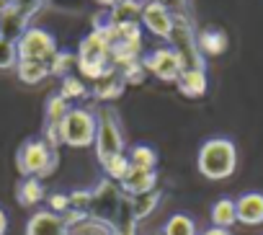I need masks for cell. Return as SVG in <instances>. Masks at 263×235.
Returning <instances> with one entry per match:
<instances>
[{
  "label": "cell",
  "instance_id": "obj_26",
  "mask_svg": "<svg viewBox=\"0 0 263 235\" xmlns=\"http://www.w3.org/2000/svg\"><path fill=\"white\" fill-rule=\"evenodd\" d=\"M75 62H78V57L72 55V52H57L47 65H49V75H60V78H65V75H70V70L75 67Z\"/></svg>",
  "mask_w": 263,
  "mask_h": 235
},
{
  "label": "cell",
  "instance_id": "obj_6",
  "mask_svg": "<svg viewBox=\"0 0 263 235\" xmlns=\"http://www.w3.org/2000/svg\"><path fill=\"white\" fill-rule=\"evenodd\" d=\"M60 137L67 148H90L96 142V111L70 109L60 122Z\"/></svg>",
  "mask_w": 263,
  "mask_h": 235
},
{
  "label": "cell",
  "instance_id": "obj_4",
  "mask_svg": "<svg viewBox=\"0 0 263 235\" xmlns=\"http://www.w3.org/2000/svg\"><path fill=\"white\" fill-rule=\"evenodd\" d=\"M57 163H60L57 150H52L44 140L24 142L16 155V168L24 178H47L49 173H54Z\"/></svg>",
  "mask_w": 263,
  "mask_h": 235
},
{
  "label": "cell",
  "instance_id": "obj_2",
  "mask_svg": "<svg viewBox=\"0 0 263 235\" xmlns=\"http://www.w3.org/2000/svg\"><path fill=\"white\" fill-rule=\"evenodd\" d=\"M196 168L209 181H224L237 168V148L227 137H212L199 148Z\"/></svg>",
  "mask_w": 263,
  "mask_h": 235
},
{
  "label": "cell",
  "instance_id": "obj_10",
  "mask_svg": "<svg viewBox=\"0 0 263 235\" xmlns=\"http://www.w3.org/2000/svg\"><path fill=\"white\" fill-rule=\"evenodd\" d=\"M173 21H176V13H171V8L163 3V0H150V3H145V8H142V26L153 37L168 42V37L173 31Z\"/></svg>",
  "mask_w": 263,
  "mask_h": 235
},
{
  "label": "cell",
  "instance_id": "obj_20",
  "mask_svg": "<svg viewBox=\"0 0 263 235\" xmlns=\"http://www.w3.org/2000/svg\"><path fill=\"white\" fill-rule=\"evenodd\" d=\"M160 199H163V194L155 189V191H150V194H142V196H129V207H132V220L135 222H140V220H145V217H150L155 209H158V204H160Z\"/></svg>",
  "mask_w": 263,
  "mask_h": 235
},
{
  "label": "cell",
  "instance_id": "obj_5",
  "mask_svg": "<svg viewBox=\"0 0 263 235\" xmlns=\"http://www.w3.org/2000/svg\"><path fill=\"white\" fill-rule=\"evenodd\" d=\"M124 202H126V194L121 191V186L111 178H103L98 181L96 189H90V220H98V222H106V225H114L119 222L121 217V209H124Z\"/></svg>",
  "mask_w": 263,
  "mask_h": 235
},
{
  "label": "cell",
  "instance_id": "obj_15",
  "mask_svg": "<svg viewBox=\"0 0 263 235\" xmlns=\"http://www.w3.org/2000/svg\"><path fill=\"white\" fill-rule=\"evenodd\" d=\"M181 96L186 98H201L206 93V70H183L176 80Z\"/></svg>",
  "mask_w": 263,
  "mask_h": 235
},
{
  "label": "cell",
  "instance_id": "obj_16",
  "mask_svg": "<svg viewBox=\"0 0 263 235\" xmlns=\"http://www.w3.org/2000/svg\"><path fill=\"white\" fill-rule=\"evenodd\" d=\"M142 8L140 0H121L108 11V24H142Z\"/></svg>",
  "mask_w": 263,
  "mask_h": 235
},
{
  "label": "cell",
  "instance_id": "obj_39",
  "mask_svg": "<svg viewBox=\"0 0 263 235\" xmlns=\"http://www.w3.org/2000/svg\"><path fill=\"white\" fill-rule=\"evenodd\" d=\"M96 3H98V6H103V8H108V11H111V8H114V6H116V3H121V0H96Z\"/></svg>",
  "mask_w": 263,
  "mask_h": 235
},
{
  "label": "cell",
  "instance_id": "obj_12",
  "mask_svg": "<svg viewBox=\"0 0 263 235\" xmlns=\"http://www.w3.org/2000/svg\"><path fill=\"white\" fill-rule=\"evenodd\" d=\"M235 209L240 225L248 227L263 225V191H245L242 196L235 199Z\"/></svg>",
  "mask_w": 263,
  "mask_h": 235
},
{
  "label": "cell",
  "instance_id": "obj_31",
  "mask_svg": "<svg viewBox=\"0 0 263 235\" xmlns=\"http://www.w3.org/2000/svg\"><path fill=\"white\" fill-rule=\"evenodd\" d=\"M121 73V78H124V83L126 85H140V83H145V65H142V60L140 62H132V65H126V67H121L119 70Z\"/></svg>",
  "mask_w": 263,
  "mask_h": 235
},
{
  "label": "cell",
  "instance_id": "obj_19",
  "mask_svg": "<svg viewBox=\"0 0 263 235\" xmlns=\"http://www.w3.org/2000/svg\"><path fill=\"white\" fill-rule=\"evenodd\" d=\"M16 196H18V204L36 207L42 199H47V189H44L42 178H24L16 189Z\"/></svg>",
  "mask_w": 263,
  "mask_h": 235
},
{
  "label": "cell",
  "instance_id": "obj_18",
  "mask_svg": "<svg viewBox=\"0 0 263 235\" xmlns=\"http://www.w3.org/2000/svg\"><path fill=\"white\" fill-rule=\"evenodd\" d=\"M209 220H212V227H224L230 230L235 222H237V209H235V199L230 196H222L212 204L209 209Z\"/></svg>",
  "mask_w": 263,
  "mask_h": 235
},
{
  "label": "cell",
  "instance_id": "obj_35",
  "mask_svg": "<svg viewBox=\"0 0 263 235\" xmlns=\"http://www.w3.org/2000/svg\"><path fill=\"white\" fill-rule=\"evenodd\" d=\"M13 6L18 8V11H24L29 19L39 11V6H42V0H13Z\"/></svg>",
  "mask_w": 263,
  "mask_h": 235
},
{
  "label": "cell",
  "instance_id": "obj_28",
  "mask_svg": "<svg viewBox=\"0 0 263 235\" xmlns=\"http://www.w3.org/2000/svg\"><path fill=\"white\" fill-rule=\"evenodd\" d=\"M103 168V173H106V178H111V181H116V184H121L124 181V176L129 173V158H126V153L124 155H119V158H114V160H108L106 166H101Z\"/></svg>",
  "mask_w": 263,
  "mask_h": 235
},
{
  "label": "cell",
  "instance_id": "obj_23",
  "mask_svg": "<svg viewBox=\"0 0 263 235\" xmlns=\"http://www.w3.org/2000/svg\"><path fill=\"white\" fill-rule=\"evenodd\" d=\"M126 158H129L132 168H140V171H155L158 168V153L150 145H132Z\"/></svg>",
  "mask_w": 263,
  "mask_h": 235
},
{
  "label": "cell",
  "instance_id": "obj_8",
  "mask_svg": "<svg viewBox=\"0 0 263 235\" xmlns=\"http://www.w3.org/2000/svg\"><path fill=\"white\" fill-rule=\"evenodd\" d=\"M16 52H18V62L24 60H34V62H49L60 49H57V39L36 26H29L21 39L16 42Z\"/></svg>",
  "mask_w": 263,
  "mask_h": 235
},
{
  "label": "cell",
  "instance_id": "obj_1",
  "mask_svg": "<svg viewBox=\"0 0 263 235\" xmlns=\"http://www.w3.org/2000/svg\"><path fill=\"white\" fill-rule=\"evenodd\" d=\"M78 62L75 67L80 70L83 78H90L93 83L106 75L111 70V34H108V24L106 26H96L78 47Z\"/></svg>",
  "mask_w": 263,
  "mask_h": 235
},
{
  "label": "cell",
  "instance_id": "obj_27",
  "mask_svg": "<svg viewBox=\"0 0 263 235\" xmlns=\"http://www.w3.org/2000/svg\"><path fill=\"white\" fill-rule=\"evenodd\" d=\"M70 109H72V106H70V101H65L60 93H57V96H52V98L47 101V124H60Z\"/></svg>",
  "mask_w": 263,
  "mask_h": 235
},
{
  "label": "cell",
  "instance_id": "obj_13",
  "mask_svg": "<svg viewBox=\"0 0 263 235\" xmlns=\"http://www.w3.org/2000/svg\"><path fill=\"white\" fill-rule=\"evenodd\" d=\"M126 196H142L158 189V171H140V168H129L124 181L119 184Z\"/></svg>",
  "mask_w": 263,
  "mask_h": 235
},
{
  "label": "cell",
  "instance_id": "obj_21",
  "mask_svg": "<svg viewBox=\"0 0 263 235\" xmlns=\"http://www.w3.org/2000/svg\"><path fill=\"white\" fill-rule=\"evenodd\" d=\"M111 44H142V24H108Z\"/></svg>",
  "mask_w": 263,
  "mask_h": 235
},
{
  "label": "cell",
  "instance_id": "obj_22",
  "mask_svg": "<svg viewBox=\"0 0 263 235\" xmlns=\"http://www.w3.org/2000/svg\"><path fill=\"white\" fill-rule=\"evenodd\" d=\"M16 75L21 83L26 85H36L42 83L44 78H49V65L47 62H34V60H24L16 65Z\"/></svg>",
  "mask_w": 263,
  "mask_h": 235
},
{
  "label": "cell",
  "instance_id": "obj_37",
  "mask_svg": "<svg viewBox=\"0 0 263 235\" xmlns=\"http://www.w3.org/2000/svg\"><path fill=\"white\" fill-rule=\"evenodd\" d=\"M199 235H232V232L224 230V227H206V230H201Z\"/></svg>",
  "mask_w": 263,
  "mask_h": 235
},
{
  "label": "cell",
  "instance_id": "obj_29",
  "mask_svg": "<svg viewBox=\"0 0 263 235\" xmlns=\"http://www.w3.org/2000/svg\"><path fill=\"white\" fill-rule=\"evenodd\" d=\"M70 235H114V225H106V222H98V220H85L83 225L72 227Z\"/></svg>",
  "mask_w": 263,
  "mask_h": 235
},
{
  "label": "cell",
  "instance_id": "obj_36",
  "mask_svg": "<svg viewBox=\"0 0 263 235\" xmlns=\"http://www.w3.org/2000/svg\"><path fill=\"white\" fill-rule=\"evenodd\" d=\"M114 235H137V222H135V220H129V222L114 227Z\"/></svg>",
  "mask_w": 263,
  "mask_h": 235
},
{
  "label": "cell",
  "instance_id": "obj_24",
  "mask_svg": "<svg viewBox=\"0 0 263 235\" xmlns=\"http://www.w3.org/2000/svg\"><path fill=\"white\" fill-rule=\"evenodd\" d=\"M163 235H199V227H196V222H194L189 214L178 212V214H173V217L165 222Z\"/></svg>",
  "mask_w": 263,
  "mask_h": 235
},
{
  "label": "cell",
  "instance_id": "obj_3",
  "mask_svg": "<svg viewBox=\"0 0 263 235\" xmlns=\"http://www.w3.org/2000/svg\"><path fill=\"white\" fill-rule=\"evenodd\" d=\"M96 158L101 166H106L108 160L119 158L126 153V140H124V130L119 122V111L114 106H103L101 111H96Z\"/></svg>",
  "mask_w": 263,
  "mask_h": 235
},
{
  "label": "cell",
  "instance_id": "obj_33",
  "mask_svg": "<svg viewBox=\"0 0 263 235\" xmlns=\"http://www.w3.org/2000/svg\"><path fill=\"white\" fill-rule=\"evenodd\" d=\"M47 209H52L54 214H65L67 209H70V194H62V191H54V194H49L47 196Z\"/></svg>",
  "mask_w": 263,
  "mask_h": 235
},
{
  "label": "cell",
  "instance_id": "obj_34",
  "mask_svg": "<svg viewBox=\"0 0 263 235\" xmlns=\"http://www.w3.org/2000/svg\"><path fill=\"white\" fill-rule=\"evenodd\" d=\"M62 220H65V225L72 230V227H78V225H83L85 220H88V214L85 212H78V209H67L65 214H62Z\"/></svg>",
  "mask_w": 263,
  "mask_h": 235
},
{
  "label": "cell",
  "instance_id": "obj_38",
  "mask_svg": "<svg viewBox=\"0 0 263 235\" xmlns=\"http://www.w3.org/2000/svg\"><path fill=\"white\" fill-rule=\"evenodd\" d=\"M8 232V214L0 209V235H6Z\"/></svg>",
  "mask_w": 263,
  "mask_h": 235
},
{
  "label": "cell",
  "instance_id": "obj_40",
  "mask_svg": "<svg viewBox=\"0 0 263 235\" xmlns=\"http://www.w3.org/2000/svg\"><path fill=\"white\" fill-rule=\"evenodd\" d=\"M13 6V0H0V11H6V8H11Z\"/></svg>",
  "mask_w": 263,
  "mask_h": 235
},
{
  "label": "cell",
  "instance_id": "obj_9",
  "mask_svg": "<svg viewBox=\"0 0 263 235\" xmlns=\"http://www.w3.org/2000/svg\"><path fill=\"white\" fill-rule=\"evenodd\" d=\"M142 65H145V70H147L150 75H155V78L163 80V83H176L178 75L183 73V65H181L178 55H176L171 47H158V49H153L150 55L142 57Z\"/></svg>",
  "mask_w": 263,
  "mask_h": 235
},
{
  "label": "cell",
  "instance_id": "obj_25",
  "mask_svg": "<svg viewBox=\"0 0 263 235\" xmlns=\"http://www.w3.org/2000/svg\"><path fill=\"white\" fill-rule=\"evenodd\" d=\"M60 96L65 101H75V98H85L88 96V85L78 78V75H65L62 85H60Z\"/></svg>",
  "mask_w": 263,
  "mask_h": 235
},
{
  "label": "cell",
  "instance_id": "obj_17",
  "mask_svg": "<svg viewBox=\"0 0 263 235\" xmlns=\"http://www.w3.org/2000/svg\"><path fill=\"white\" fill-rule=\"evenodd\" d=\"M196 42H199V52L204 57H219V55H224V49L230 44L227 34L219 29H206V31L196 34Z\"/></svg>",
  "mask_w": 263,
  "mask_h": 235
},
{
  "label": "cell",
  "instance_id": "obj_41",
  "mask_svg": "<svg viewBox=\"0 0 263 235\" xmlns=\"http://www.w3.org/2000/svg\"><path fill=\"white\" fill-rule=\"evenodd\" d=\"M140 3H150V0H140Z\"/></svg>",
  "mask_w": 263,
  "mask_h": 235
},
{
  "label": "cell",
  "instance_id": "obj_30",
  "mask_svg": "<svg viewBox=\"0 0 263 235\" xmlns=\"http://www.w3.org/2000/svg\"><path fill=\"white\" fill-rule=\"evenodd\" d=\"M18 65V52H16V42L0 37V70H11Z\"/></svg>",
  "mask_w": 263,
  "mask_h": 235
},
{
  "label": "cell",
  "instance_id": "obj_32",
  "mask_svg": "<svg viewBox=\"0 0 263 235\" xmlns=\"http://www.w3.org/2000/svg\"><path fill=\"white\" fill-rule=\"evenodd\" d=\"M70 209H78V212H85L88 214V209H90V189H75V191H70Z\"/></svg>",
  "mask_w": 263,
  "mask_h": 235
},
{
  "label": "cell",
  "instance_id": "obj_14",
  "mask_svg": "<svg viewBox=\"0 0 263 235\" xmlns=\"http://www.w3.org/2000/svg\"><path fill=\"white\" fill-rule=\"evenodd\" d=\"M124 88H126V83H124L121 73H119L116 67H111L106 75H101V78L93 83V96H96L98 101H114V98H119V96L124 93Z\"/></svg>",
  "mask_w": 263,
  "mask_h": 235
},
{
  "label": "cell",
  "instance_id": "obj_7",
  "mask_svg": "<svg viewBox=\"0 0 263 235\" xmlns=\"http://www.w3.org/2000/svg\"><path fill=\"white\" fill-rule=\"evenodd\" d=\"M168 47L178 55L183 70H204V55L199 52L196 34H194L191 24H189L183 16H176L173 31H171V37H168Z\"/></svg>",
  "mask_w": 263,
  "mask_h": 235
},
{
  "label": "cell",
  "instance_id": "obj_11",
  "mask_svg": "<svg viewBox=\"0 0 263 235\" xmlns=\"http://www.w3.org/2000/svg\"><path fill=\"white\" fill-rule=\"evenodd\" d=\"M26 235H70V227L65 225L62 214H54L52 209H36L26 222Z\"/></svg>",
  "mask_w": 263,
  "mask_h": 235
}]
</instances>
